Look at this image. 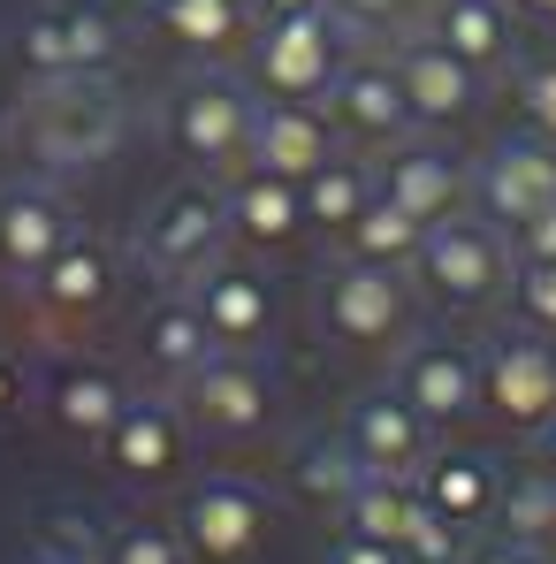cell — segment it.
I'll return each mask as SVG.
<instances>
[{"mask_svg":"<svg viewBox=\"0 0 556 564\" xmlns=\"http://www.w3.org/2000/svg\"><path fill=\"white\" fill-rule=\"evenodd\" d=\"M31 145L46 169H92L122 145V93L107 85V69H69V77H39L31 99Z\"/></svg>","mask_w":556,"mask_h":564,"instance_id":"6da1fadb","label":"cell"},{"mask_svg":"<svg viewBox=\"0 0 556 564\" xmlns=\"http://www.w3.org/2000/svg\"><path fill=\"white\" fill-rule=\"evenodd\" d=\"M412 282L435 297V305H495L503 297V275H511V245H503V229H488V221H465V214H443V221H427L419 229V252L404 260Z\"/></svg>","mask_w":556,"mask_h":564,"instance_id":"7a4b0ae2","label":"cell"},{"mask_svg":"<svg viewBox=\"0 0 556 564\" xmlns=\"http://www.w3.org/2000/svg\"><path fill=\"white\" fill-rule=\"evenodd\" d=\"M252 85H237V77H221V69H198L176 85L168 99V138H176V153L198 161V169H229V161H244V138H252Z\"/></svg>","mask_w":556,"mask_h":564,"instance_id":"3957f363","label":"cell"},{"mask_svg":"<svg viewBox=\"0 0 556 564\" xmlns=\"http://www.w3.org/2000/svg\"><path fill=\"white\" fill-rule=\"evenodd\" d=\"M465 191H472L480 221L511 237L526 214H542L556 198V145L542 130H511V138H495V145L480 153V169L465 176Z\"/></svg>","mask_w":556,"mask_h":564,"instance_id":"277c9868","label":"cell"},{"mask_svg":"<svg viewBox=\"0 0 556 564\" xmlns=\"http://www.w3.org/2000/svg\"><path fill=\"white\" fill-rule=\"evenodd\" d=\"M344 62V31L328 8H290V15H260V93L268 99H320L328 69Z\"/></svg>","mask_w":556,"mask_h":564,"instance_id":"5b68a950","label":"cell"},{"mask_svg":"<svg viewBox=\"0 0 556 564\" xmlns=\"http://www.w3.org/2000/svg\"><path fill=\"white\" fill-rule=\"evenodd\" d=\"M221 252H229V214H221V191H206V184L168 191L145 214V229H138V260L161 282H190L206 260H221Z\"/></svg>","mask_w":556,"mask_h":564,"instance_id":"8992f818","label":"cell"},{"mask_svg":"<svg viewBox=\"0 0 556 564\" xmlns=\"http://www.w3.org/2000/svg\"><path fill=\"white\" fill-rule=\"evenodd\" d=\"M412 321V290L404 268H381V260H336L320 275V328L344 336V344H389L396 328Z\"/></svg>","mask_w":556,"mask_h":564,"instance_id":"52a82bcc","label":"cell"},{"mask_svg":"<svg viewBox=\"0 0 556 564\" xmlns=\"http://www.w3.org/2000/svg\"><path fill=\"white\" fill-rule=\"evenodd\" d=\"M480 397L495 404V420L511 427H542L556 412V344L542 328H495V344L480 351Z\"/></svg>","mask_w":556,"mask_h":564,"instance_id":"ba28073f","label":"cell"},{"mask_svg":"<svg viewBox=\"0 0 556 564\" xmlns=\"http://www.w3.org/2000/svg\"><path fill=\"white\" fill-rule=\"evenodd\" d=\"M389 77H396V93H404V115H412V130H443V122H458L472 115V99H480V77L465 69L458 54L419 23V31H404L396 46H389Z\"/></svg>","mask_w":556,"mask_h":564,"instance_id":"9c48e42d","label":"cell"},{"mask_svg":"<svg viewBox=\"0 0 556 564\" xmlns=\"http://www.w3.org/2000/svg\"><path fill=\"white\" fill-rule=\"evenodd\" d=\"M190 313L206 321V336L221 344V351H244V344H260L268 328H275V290L260 268H244V260H206L198 275H190Z\"/></svg>","mask_w":556,"mask_h":564,"instance_id":"30bf717a","label":"cell"},{"mask_svg":"<svg viewBox=\"0 0 556 564\" xmlns=\"http://www.w3.org/2000/svg\"><path fill=\"white\" fill-rule=\"evenodd\" d=\"M320 115L336 122V130H351V138H367V145H396L404 130H412V115H404V93H396V77H389V54H359V62H336L328 69V85H320Z\"/></svg>","mask_w":556,"mask_h":564,"instance_id":"8fae6325","label":"cell"},{"mask_svg":"<svg viewBox=\"0 0 556 564\" xmlns=\"http://www.w3.org/2000/svg\"><path fill=\"white\" fill-rule=\"evenodd\" d=\"M396 397H404L427 427H450V420H465V412L480 404V359H472L465 344H450V336H427V344L404 351Z\"/></svg>","mask_w":556,"mask_h":564,"instance_id":"7c38bea8","label":"cell"},{"mask_svg":"<svg viewBox=\"0 0 556 564\" xmlns=\"http://www.w3.org/2000/svg\"><path fill=\"white\" fill-rule=\"evenodd\" d=\"M69 206H62V191L39 184V176H15V184H0V268L8 275H39L62 245H69Z\"/></svg>","mask_w":556,"mask_h":564,"instance_id":"4fadbf2b","label":"cell"},{"mask_svg":"<svg viewBox=\"0 0 556 564\" xmlns=\"http://www.w3.org/2000/svg\"><path fill=\"white\" fill-rule=\"evenodd\" d=\"M244 161L268 169V176H282V184H305V176L328 161V115H320V99H260V107H252Z\"/></svg>","mask_w":556,"mask_h":564,"instance_id":"5bb4252c","label":"cell"},{"mask_svg":"<svg viewBox=\"0 0 556 564\" xmlns=\"http://www.w3.org/2000/svg\"><path fill=\"white\" fill-rule=\"evenodd\" d=\"M190 389V412L214 427V435H252L268 412H275V389H268V375L252 367V359H237V351H206L190 375H176Z\"/></svg>","mask_w":556,"mask_h":564,"instance_id":"9a60e30c","label":"cell"},{"mask_svg":"<svg viewBox=\"0 0 556 564\" xmlns=\"http://www.w3.org/2000/svg\"><path fill=\"white\" fill-rule=\"evenodd\" d=\"M373 191L396 198L412 221H443V214H458V198H465V169H458L450 145H427L419 130H404V138L389 145V161H381Z\"/></svg>","mask_w":556,"mask_h":564,"instance_id":"2e32d148","label":"cell"},{"mask_svg":"<svg viewBox=\"0 0 556 564\" xmlns=\"http://www.w3.org/2000/svg\"><path fill=\"white\" fill-rule=\"evenodd\" d=\"M419 451H427V420L396 397V389H373L351 404V458L381 480H396V473L419 466Z\"/></svg>","mask_w":556,"mask_h":564,"instance_id":"e0dca14e","label":"cell"},{"mask_svg":"<svg viewBox=\"0 0 556 564\" xmlns=\"http://www.w3.org/2000/svg\"><path fill=\"white\" fill-rule=\"evenodd\" d=\"M427 31L472 77H495L511 62V0H427Z\"/></svg>","mask_w":556,"mask_h":564,"instance_id":"ac0fdd59","label":"cell"},{"mask_svg":"<svg viewBox=\"0 0 556 564\" xmlns=\"http://www.w3.org/2000/svg\"><path fill=\"white\" fill-rule=\"evenodd\" d=\"M221 214H229V245H290L305 229V206H297V184H282L268 169H252L244 184L221 191Z\"/></svg>","mask_w":556,"mask_h":564,"instance_id":"d6986e66","label":"cell"},{"mask_svg":"<svg viewBox=\"0 0 556 564\" xmlns=\"http://www.w3.org/2000/svg\"><path fill=\"white\" fill-rule=\"evenodd\" d=\"M31 282H39V305H46V313H99L107 290H115V260H107L99 237H77V229H69V245H62Z\"/></svg>","mask_w":556,"mask_h":564,"instance_id":"ffe728a7","label":"cell"},{"mask_svg":"<svg viewBox=\"0 0 556 564\" xmlns=\"http://www.w3.org/2000/svg\"><path fill=\"white\" fill-rule=\"evenodd\" d=\"M184 527H190V542H198L206 557H237V550H252V534H260V496H252L244 480H206L184 503Z\"/></svg>","mask_w":556,"mask_h":564,"instance_id":"44dd1931","label":"cell"},{"mask_svg":"<svg viewBox=\"0 0 556 564\" xmlns=\"http://www.w3.org/2000/svg\"><path fill=\"white\" fill-rule=\"evenodd\" d=\"M99 443L115 451V466H122V473L153 480V473L176 466V412H168V404H122L115 427H107Z\"/></svg>","mask_w":556,"mask_h":564,"instance_id":"7402d4cb","label":"cell"},{"mask_svg":"<svg viewBox=\"0 0 556 564\" xmlns=\"http://www.w3.org/2000/svg\"><path fill=\"white\" fill-rule=\"evenodd\" d=\"M153 23H161L176 46H190V54H221V46L244 39L252 0H153Z\"/></svg>","mask_w":556,"mask_h":564,"instance_id":"603a6c76","label":"cell"},{"mask_svg":"<svg viewBox=\"0 0 556 564\" xmlns=\"http://www.w3.org/2000/svg\"><path fill=\"white\" fill-rule=\"evenodd\" d=\"M419 229H427V221H412L396 198L373 191L367 206L344 221V252H351V260H381V268H404V260L419 252Z\"/></svg>","mask_w":556,"mask_h":564,"instance_id":"cb8c5ba5","label":"cell"},{"mask_svg":"<svg viewBox=\"0 0 556 564\" xmlns=\"http://www.w3.org/2000/svg\"><path fill=\"white\" fill-rule=\"evenodd\" d=\"M367 198H373V176H367V169H351V161H320V169L297 184L305 229H320V237H344V221H351Z\"/></svg>","mask_w":556,"mask_h":564,"instance_id":"d4e9b609","label":"cell"},{"mask_svg":"<svg viewBox=\"0 0 556 564\" xmlns=\"http://www.w3.org/2000/svg\"><path fill=\"white\" fill-rule=\"evenodd\" d=\"M122 404H130V397L115 389V375H99V367H69V375L54 381V420H62L69 435H107Z\"/></svg>","mask_w":556,"mask_h":564,"instance_id":"484cf974","label":"cell"},{"mask_svg":"<svg viewBox=\"0 0 556 564\" xmlns=\"http://www.w3.org/2000/svg\"><path fill=\"white\" fill-rule=\"evenodd\" d=\"M206 351H214V336H206V321L190 313V297H168V305L145 321V359H153L161 375H190Z\"/></svg>","mask_w":556,"mask_h":564,"instance_id":"4316f807","label":"cell"},{"mask_svg":"<svg viewBox=\"0 0 556 564\" xmlns=\"http://www.w3.org/2000/svg\"><path fill=\"white\" fill-rule=\"evenodd\" d=\"M62 39H69V69H107V62L122 54V23H115L99 0L62 8Z\"/></svg>","mask_w":556,"mask_h":564,"instance_id":"83f0119b","label":"cell"},{"mask_svg":"<svg viewBox=\"0 0 556 564\" xmlns=\"http://www.w3.org/2000/svg\"><path fill=\"white\" fill-rule=\"evenodd\" d=\"M336 31H359V39H404L427 23V0H328Z\"/></svg>","mask_w":556,"mask_h":564,"instance_id":"f1b7e54d","label":"cell"},{"mask_svg":"<svg viewBox=\"0 0 556 564\" xmlns=\"http://www.w3.org/2000/svg\"><path fill=\"white\" fill-rule=\"evenodd\" d=\"M15 62L31 77H69V39H62V8H31L15 23Z\"/></svg>","mask_w":556,"mask_h":564,"instance_id":"f546056e","label":"cell"},{"mask_svg":"<svg viewBox=\"0 0 556 564\" xmlns=\"http://www.w3.org/2000/svg\"><path fill=\"white\" fill-rule=\"evenodd\" d=\"M503 297L519 305V321H526V328L556 336V260H511V275H503Z\"/></svg>","mask_w":556,"mask_h":564,"instance_id":"4dcf8cb0","label":"cell"},{"mask_svg":"<svg viewBox=\"0 0 556 564\" xmlns=\"http://www.w3.org/2000/svg\"><path fill=\"white\" fill-rule=\"evenodd\" d=\"M427 503H435L443 519H472V511L488 503V466H480V458H443L435 480H427Z\"/></svg>","mask_w":556,"mask_h":564,"instance_id":"1f68e13d","label":"cell"},{"mask_svg":"<svg viewBox=\"0 0 556 564\" xmlns=\"http://www.w3.org/2000/svg\"><path fill=\"white\" fill-rule=\"evenodd\" d=\"M404 519H412V496H396V488H389L381 473H373L367 488H351V527H359L367 542H389V550H396Z\"/></svg>","mask_w":556,"mask_h":564,"instance_id":"d6a6232c","label":"cell"},{"mask_svg":"<svg viewBox=\"0 0 556 564\" xmlns=\"http://www.w3.org/2000/svg\"><path fill=\"white\" fill-rule=\"evenodd\" d=\"M519 115H526V130H542L556 145V54L519 69Z\"/></svg>","mask_w":556,"mask_h":564,"instance_id":"836d02e7","label":"cell"},{"mask_svg":"<svg viewBox=\"0 0 556 564\" xmlns=\"http://www.w3.org/2000/svg\"><path fill=\"white\" fill-rule=\"evenodd\" d=\"M511 260H556V198L511 229Z\"/></svg>","mask_w":556,"mask_h":564,"instance_id":"e575fe53","label":"cell"},{"mask_svg":"<svg viewBox=\"0 0 556 564\" xmlns=\"http://www.w3.org/2000/svg\"><path fill=\"white\" fill-rule=\"evenodd\" d=\"M115 564H176V550H168V534H145L138 527V534L115 542Z\"/></svg>","mask_w":556,"mask_h":564,"instance_id":"d590c367","label":"cell"},{"mask_svg":"<svg viewBox=\"0 0 556 564\" xmlns=\"http://www.w3.org/2000/svg\"><path fill=\"white\" fill-rule=\"evenodd\" d=\"M534 451H542V466L556 473V412H549V420H542V435H534Z\"/></svg>","mask_w":556,"mask_h":564,"instance_id":"8d00e7d4","label":"cell"},{"mask_svg":"<svg viewBox=\"0 0 556 564\" xmlns=\"http://www.w3.org/2000/svg\"><path fill=\"white\" fill-rule=\"evenodd\" d=\"M290 8H328V0H252V15H290Z\"/></svg>","mask_w":556,"mask_h":564,"instance_id":"74e56055","label":"cell"},{"mask_svg":"<svg viewBox=\"0 0 556 564\" xmlns=\"http://www.w3.org/2000/svg\"><path fill=\"white\" fill-rule=\"evenodd\" d=\"M8 397H15V367L0 359V412H8Z\"/></svg>","mask_w":556,"mask_h":564,"instance_id":"f35d334b","label":"cell"},{"mask_svg":"<svg viewBox=\"0 0 556 564\" xmlns=\"http://www.w3.org/2000/svg\"><path fill=\"white\" fill-rule=\"evenodd\" d=\"M511 8H526V15H542V23L556 15V0H511Z\"/></svg>","mask_w":556,"mask_h":564,"instance_id":"ab89813d","label":"cell"},{"mask_svg":"<svg viewBox=\"0 0 556 564\" xmlns=\"http://www.w3.org/2000/svg\"><path fill=\"white\" fill-rule=\"evenodd\" d=\"M488 564H526V557H511V550H495V557H488Z\"/></svg>","mask_w":556,"mask_h":564,"instance_id":"60d3db41","label":"cell"}]
</instances>
